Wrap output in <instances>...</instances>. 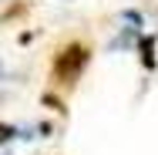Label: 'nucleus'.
Returning a JSON list of instances; mask_svg holds the SVG:
<instances>
[{
    "label": "nucleus",
    "mask_w": 158,
    "mask_h": 155,
    "mask_svg": "<svg viewBox=\"0 0 158 155\" xmlns=\"http://www.w3.org/2000/svg\"><path fill=\"white\" fill-rule=\"evenodd\" d=\"M91 61V47L84 44V41H67L61 44L57 51H54V64H51V81L57 84V88H74L77 81H81V74H84V67Z\"/></svg>",
    "instance_id": "1"
},
{
    "label": "nucleus",
    "mask_w": 158,
    "mask_h": 155,
    "mask_svg": "<svg viewBox=\"0 0 158 155\" xmlns=\"http://www.w3.org/2000/svg\"><path fill=\"white\" fill-rule=\"evenodd\" d=\"M141 64L145 67H155V44L148 37H141Z\"/></svg>",
    "instance_id": "2"
},
{
    "label": "nucleus",
    "mask_w": 158,
    "mask_h": 155,
    "mask_svg": "<svg viewBox=\"0 0 158 155\" xmlns=\"http://www.w3.org/2000/svg\"><path fill=\"white\" fill-rule=\"evenodd\" d=\"M14 135H17V128H14V125H7V122H0V142H10V138H14Z\"/></svg>",
    "instance_id": "3"
},
{
    "label": "nucleus",
    "mask_w": 158,
    "mask_h": 155,
    "mask_svg": "<svg viewBox=\"0 0 158 155\" xmlns=\"http://www.w3.org/2000/svg\"><path fill=\"white\" fill-rule=\"evenodd\" d=\"M44 105H51V108H57L61 115L67 111V108H64V101H61V98H54V94H44Z\"/></svg>",
    "instance_id": "4"
},
{
    "label": "nucleus",
    "mask_w": 158,
    "mask_h": 155,
    "mask_svg": "<svg viewBox=\"0 0 158 155\" xmlns=\"http://www.w3.org/2000/svg\"><path fill=\"white\" fill-rule=\"evenodd\" d=\"M24 10H27V7H24V3H14V7H10V10H7V14H3V20H10V17H20V14H24Z\"/></svg>",
    "instance_id": "5"
}]
</instances>
